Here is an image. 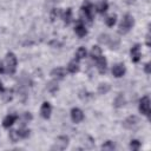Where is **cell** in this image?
I'll list each match as a JSON object with an SVG mask.
<instances>
[{
  "mask_svg": "<svg viewBox=\"0 0 151 151\" xmlns=\"http://www.w3.org/2000/svg\"><path fill=\"white\" fill-rule=\"evenodd\" d=\"M51 76L53 78H55V79H64V77L66 76V71L63 67H57V68H53L52 70Z\"/></svg>",
  "mask_w": 151,
  "mask_h": 151,
  "instance_id": "11",
  "label": "cell"
},
{
  "mask_svg": "<svg viewBox=\"0 0 151 151\" xmlns=\"http://www.w3.org/2000/svg\"><path fill=\"white\" fill-rule=\"evenodd\" d=\"M64 21H65V24L66 25H68L71 21H72V9L71 8H67L66 11H65V13H64Z\"/></svg>",
  "mask_w": 151,
  "mask_h": 151,
  "instance_id": "18",
  "label": "cell"
},
{
  "mask_svg": "<svg viewBox=\"0 0 151 151\" xmlns=\"http://www.w3.org/2000/svg\"><path fill=\"white\" fill-rule=\"evenodd\" d=\"M110 39H111V37H110L109 34H106V33H101V34L98 37V41H99L100 44H105V45L109 44Z\"/></svg>",
  "mask_w": 151,
  "mask_h": 151,
  "instance_id": "20",
  "label": "cell"
},
{
  "mask_svg": "<svg viewBox=\"0 0 151 151\" xmlns=\"http://www.w3.org/2000/svg\"><path fill=\"white\" fill-rule=\"evenodd\" d=\"M4 71H5V68H4V64H2V61H0V73H4Z\"/></svg>",
  "mask_w": 151,
  "mask_h": 151,
  "instance_id": "36",
  "label": "cell"
},
{
  "mask_svg": "<svg viewBox=\"0 0 151 151\" xmlns=\"http://www.w3.org/2000/svg\"><path fill=\"white\" fill-rule=\"evenodd\" d=\"M133 24H134L133 17L131 14H125L123 20H122V22H120V25H119V29H118L119 33L120 34H126L132 28Z\"/></svg>",
  "mask_w": 151,
  "mask_h": 151,
  "instance_id": "1",
  "label": "cell"
},
{
  "mask_svg": "<svg viewBox=\"0 0 151 151\" xmlns=\"http://www.w3.org/2000/svg\"><path fill=\"white\" fill-rule=\"evenodd\" d=\"M50 45H51V46H55V47H57V46H60L61 44H60L59 41H57V40H53V41H51V42H50Z\"/></svg>",
  "mask_w": 151,
  "mask_h": 151,
  "instance_id": "34",
  "label": "cell"
},
{
  "mask_svg": "<svg viewBox=\"0 0 151 151\" xmlns=\"http://www.w3.org/2000/svg\"><path fill=\"white\" fill-rule=\"evenodd\" d=\"M67 145H68V137L60 136V137L57 138L55 145L52 147V150H54V149H57V150H64V149H66Z\"/></svg>",
  "mask_w": 151,
  "mask_h": 151,
  "instance_id": "6",
  "label": "cell"
},
{
  "mask_svg": "<svg viewBox=\"0 0 151 151\" xmlns=\"http://www.w3.org/2000/svg\"><path fill=\"white\" fill-rule=\"evenodd\" d=\"M130 53H131V60L133 63H138L140 60V47H139V45H134L131 48Z\"/></svg>",
  "mask_w": 151,
  "mask_h": 151,
  "instance_id": "10",
  "label": "cell"
},
{
  "mask_svg": "<svg viewBox=\"0 0 151 151\" xmlns=\"http://www.w3.org/2000/svg\"><path fill=\"white\" fill-rule=\"evenodd\" d=\"M103 54H101V50H100V47L99 46H93L92 47V50H91V57H92V59H98L99 57H101Z\"/></svg>",
  "mask_w": 151,
  "mask_h": 151,
  "instance_id": "16",
  "label": "cell"
},
{
  "mask_svg": "<svg viewBox=\"0 0 151 151\" xmlns=\"http://www.w3.org/2000/svg\"><path fill=\"white\" fill-rule=\"evenodd\" d=\"M47 90H48L50 92H55V91L58 90V84H57V81H54V80L50 81V83L47 84Z\"/></svg>",
  "mask_w": 151,
  "mask_h": 151,
  "instance_id": "26",
  "label": "cell"
},
{
  "mask_svg": "<svg viewBox=\"0 0 151 151\" xmlns=\"http://www.w3.org/2000/svg\"><path fill=\"white\" fill-rule=\"evenodd\" d=\"M15 119H17V116H14V114H8V116H6L5 119L2 120V125H4V127L8 129L9 126H12L13 123L15 122Z\"/></svg>",
  "mask_w": 151,
  "mask_h": 151,
  "instance_id": "14",
  "label": "cell"
},
{
  "mask_svg": "<svg viewBox=\"0 0 151 151\" xmlns=\"http://www.w3.org/2000/svg\"><path fill=\"white\" fill-rule=\"evenodd\" d=\"M11 93H12V91H7V92L5 93V94H6V96H5V100H6V101H7V100H11V98H12Z\"/></svg>",
  "mask_w": 151,
  "mask_h": 151,
  "instance_id": "33",
  "label": "cell"
},
{
  "mask_svg": "<svg viewBox=\"0 0 151 151\" xmlns=\"http://www.w3.org/2000/svg\"><path fill=\"white\" fill-rule=\"evenodd\" d=\"M139 111L145 114V116H149L150 114V99L147 96L143 97L139 101Z\"/></svg>",
  "mask_w": 151,
  "mask_h": 151,
  "instance_id": "4",
  "label": "cell"
},
{
  "mask_svg": "<svg viewBox=\"0 0 151 151\" xmlns=\"http://www.w3.org/2000/svg\"><path fill=\"white\" fill-rule=\"evenodd\" d=\"M130 147H131V150H138L139 147H140V143L138 142V140H131V143H130Z\"/></svg>",
  "mask_w": 151,
  "mask_h": 151,
  "instance_id": "29",
  "label": "cell"
},
{
  "mask_svg": "<svg viewBox=\"0 0 151 151\" xmlns=\"http://www.w3.org/2000/svg\"><path fill=\"white\" fill-rule=\"evenodd\" d=\"M144 71H145L146 73H150V72H151V68H150V63H146V64H145V66H144Z\"/></svg>",
  "mask_w": 151,
  "mask_h": 151,
  "instance_id": "32",
  "label": "cell"
},
{
  "mask_svg": "<svg viewBox=\"0 0 151 151\" xmlns=\"http://www.w3.org/2000/svg\"><path fill=\"white\" fill-rule=\"evenodd\" d=\"M32 119V114L29 113V112H25L24 113V120L25 122H28V120H31Z\"/></svg>",
  "mask_w": 151,
  "mask_h": 151,
  "instance_id": "31",
  "label": "cell"
},
{
  "mask_svg": "<svg viewBox=\"0 0 151 151\" xmlns=\"http://www.w3.org/2000/svg\"><path fill=\"white\" fill-rule=\"evenodd\" d=\"M4 91V86H2V83L0 81V92H2Z\"/></svg>",
  "mask_w": 151,
  "mask_h": 151,
  "instance_id": "37",
  "label": "cell"
},
{
  "mask_svg": "<svg viewBox=\"0 0 151 151\" xmlns=\"http://www.w3.org/2000/svg\"><path fill=\"white\" fill-rule=\"evenodd\" d=\"M124 104H125V98H124V96L120 93V94H118V96L116 97V99H114V101H113V105H114L116 107H122V106H124Z\"/></svg>",
  "mask_w": 151,
  "mask_h": 151,
  "instance_id": "17",
  "label": "cell"
},
{
  "mask_svg": "<svg viewBox=\"0 0 151 151\" xmlns=\"http://www.w3.org/2000/svg\"><path fill=\"white\" fill-rule=\"evenodd\" d=\"M67 71H68L70 73H76V72H78V71H79V64H78V61H77V60L70 61L68 65H67Z\"/></svg>",
  "mask_w": 151,
  "mask_h": 151,
  "instance_id": "15",
  "label": "cell"
},
{
  "mask_svg": "<svg viewBox=\"0 0 151 151\" xmlns=\"http://www.w3.org/2000/svg\"><path fill=\"white\" fill-rule=\"evenodd\" d=\"M96 65H97V68L100 73H105V71H106V59L103 55L99 57L98 59H96Z\"/></svg>",
  "mask_w": 151,
  "mask_h": 151,
  "instance_id": "12",
  "label": "cell"
},
{
  "mask_svg": "<svg viewBox=\"0 0 151 151\" xmlns=\"http://www.w3.org/2000/svg\"><path fill=\"white\" fill-rule=\"evenodd\" d=\"M124 73H125V65L124 64H116V65H113V67H112V74L116 78L123 77Z\"/></svg>",
  "mask_w": 151,
  "mask_h": 151,
  "instance_id": "8",
  "label": "cell"
},
{
  "mask_svg": "<svg viewBox=\"0 0 151 151\" xmlns=\"http://www.w3.org/2000/svg\"><path fill=\"white\" fill-rule=\"evenodd\" d=\"M119 42H120V40H119V38H117V37H113V38H111L110 39V41H109V46H110V48H117L118 46H119Z\"/></svg>",
  "mask_w": 151,
  "mask_h": 151,
  "instance_id": "21",
  "label": "cell"
},
{
  "mask_svg": "<svg viewBox=\"0 0 151 151\" xmlns=\"http://www.w3.org/2000/svg\"><path fill=\"white\" fill-rule=\"evenodd\" d=\"M9 138H11V140H12L13 143H15V142L19 139V134H18V132L14 131V130L9 131Z\"/></svg>",
  "mask_w": 151,
  "mask_h": 151,
  "instance_id": "28",
  "label": "cell"
},
{
  "mask_svg": "<svg viewBox=\"0 0 151 151\" xmlns=\"http://www.w3.org/2000/svg\"><path fill=\"white\" fill-rule=\"evenodd\" d=\"M107 7H109L107 2H106V1H101V2H99V5L97 6V9H98L99 13H105V12L107 11Z\"/></svg>",
  "mask_w": 151,
  "mask_h": 151,
  "instance_id": "23",
  "label": "cell"
},
{
  "mask_svg": "<svg viewBox=\"0 0 151 151\" xmlns=\"http://www.w3.org/2000/svg\"><path fill=\"white\" fill-rule=\"evenodd\" d=\"M71 118H72L73 123H80L84 119V113L80 109L74 107V109L71 110Z\"/></svg>",
  "mask_w": 151,
  "mask_h": 151,
  "instance_id": "7",
  "label": "cell"
},
{
  "mask_svg": "<svg viewBox=\"0 0 151 151\" xmlns=\"http://www.w3.org/2000/svg\"><path fill=\"white\" fill-rule=\"evenodd\" d=\"M59 14H60V11H59V9H57V8L52 9V13H51V20H52V21H54Z\"/></svg>",
  "mask_w": 151,
  "mask_h": 151,
  "instance_id": "30",
  "label": "cell"
},
{
  "mask_svg": "<svg viewBox=\"0 0 151 151\" xmlns=\"http://www.w3.org/2000/svg\"><path fill=\"white\" fill-rule=\"evenodd\" d=\"M116 19H117V17L113 14V15H110V17H107L106 19H105V24L109 26V27H112L114 24H116Z\"/></svg>",
  "mask_w": 151,
  "mask_h": 151,
  "instance_id": "24",
  "label": "cell"
},
{
  "mask_svg": "<svg viewBox=\"0 0 151 151\" xmlns=\"http://www.w3.org/2000/svg\"><path fill=\"white\" fill-rule=\"evenodd\" d=\"M74 32H76V34H77L78 37H80V38H81V37H85L86 33H87L85 26H84L81 22H78V24L76 25V27H74Z\"/></svg>",
  "mask_w": 151,
  "mask_h": 151,
  "instance_id": "13",
  "label": "cell"
},
{
  "mask_svg": "<svg viewBox=\"0 0 151 151\" xmlns=\"http://www.w3.org/2000/svg\"><path fill=\"white\" fill-rule=\"evenodd\" d=\"M139 124V119L137 116H130L123 122V126L125 129H134Z\"/></svg>",
  "mask_w": 151,
  "mask_h": 151,
  "instance_id": "5",
  "label": "cell"
},
{
  "mask_svg": "<svg viewBox=\"0 0 151 151\" xmlns=\"http://www.w3.org/2000/svg\"><path fill=\"white\" fill-rule=\"evenodd\" d=\"M17 132H18V134H19V138H26V137H28V136H29V130L24 129V127L19 129Z\"/></svg>",
  "mask_w": 151,
  "mask_h": 151,
  "instance_id": "25",
  "label": "cell"
},
{
  "mask_svg": "<svg viewBox=\"0 0 151 151\" xmlns=\"http://www.w3.org/2000/svg\"><path fill=\"white\" fill-rule=\"evenodd\" d=\"M110 88H111V86L109 84H100L98 86V93L99 94H106L110 91Z\"/></svg>",
  "mask_w": 151,
  "mask_h": 151,
  "instance_id": "19",
  "label": "cell"
},
{
  "mask_svg": "<svg viewBox=\"0 0 151 151\" xmlns=\"http://www.w3.org/2000/svg\"><path fill=\"white\" fill-rule=\"evenodd\" d=\"M116 146H114V144L112 143V142H110V140H107L106 143H104L103 145H101V149L103 150H113Z\"/></svg>",
  "mask_w": 151,
  "mask_h": 151,
  "instance_id": "27",
  "label": "cell"
},
{
  "mask_svg": "<svg viewBox=\"0 0 151 151\" xmlns=\"http://www.w3.org/2000/svg\"><path fill=\"white\" fill-rule=\"evenodd\" d=\"M86 54H87V51H86L85 47H79V48L77 50V52H76L77 59H83V58L86 57Z\"/></svg>",
  "mask_w": 151,
  "mask_h": 151,
  "instance_id": "22",
  "label": "cell"
},
{
  "mask_svg": "<svg viewBox=\"0 0 151 151\" xmlns=\"http://www.w3.org/2000/svg\"><path fill=\"white\" fill-rule=\"evenodd\" d=\"M51 112H52L51 104H50V103H47V101L42 103L41 109H40V114H41V117H42V118H45V119H47V118H50Z\"/></svg>",
  "mask_w": 151,
  "mask_h": 151,
  "instance_id": "9",
  "label": "cell"
},
{
  "mask_svg": "<svg viewBox=\"0 0 151 151\" xmlns=\"http://www.w3.org/2000/svg\"><path fill=\"white\" fill-rule=\"evenodd\" d=\"M146 45L150 46V33L146 34Z\"/></svg>",
  "mask_w": 151,
  "mask_h": 151,
  "instance_id": "35",
  "label": "cell"
},
{
  "mask_svg": "<svg viewBox=\"0 0 151 151\" xmlns=\"http://www.w3.org/2000/svg\"><path fill=\"white\" fill-rule=\"evenodd\" d=\"M5 61H6V70H7V72L13 74L15 72V70H17V57L12 52H9V53L6 54V60Z\"/></svg>",
  "mask_w": 151,
  "mask_h": 151,
  "instance_id": "3",
  "label": "cell"
},
{
  "mask_svg": "<svg viewBox=\"0 0 151 151\" xmlns=\"http://www.w3.org/2000/svg\"><path fill=\"white\" fill-rule=\"evenodd\" d=\"M93 5L90 2V0H86L81 7V15L84 18V20H86L87 22H92L93 19V14H94V9H93Z\"/></svg>",
  "mask_w": 151,
  "mask_h": 151,
  "instance_id": "2",
  "label": "cell"
}]
</instances>
